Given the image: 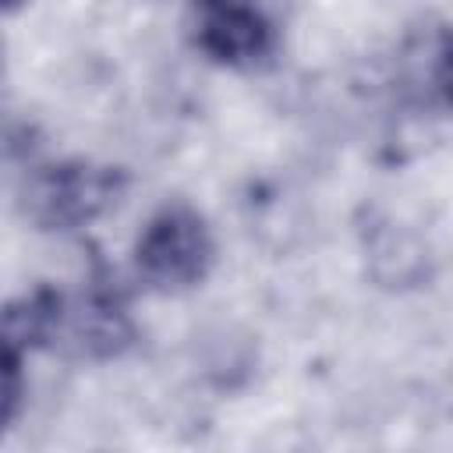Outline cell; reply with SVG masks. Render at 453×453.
<instances>
[{
    "label": "cell",
    "mask_w": 453,
    "mask_h": 453,
    "mask_svg": "<svg viewBox=\"0 0 453 453\" xmlns=\"http://www.w3.org/2000/svg\"><path fill=\"white\" fill-rule=\"evenodd\" d=\"M25 4H28V0H4V11H7V14H18Z\"/></svg>",
    "instance_id": "ba28073f"
},
{
    "label": "cell",
    "mask_w": 453,
    "mask_h": 453,
    "mask_svg": "<svg viewBox=\"0 0 453 453\" xmlns=\"http://www.w3.org/2000/svg\"><path fill=\"white\" fill-rule=\"evenodd\" d=\"M407 85L425 106L453 110V25H439L407 46Z\"/></svg>",
    "instance_id": "8992f818"
},
{
    "label": "cell",
    "mask_w": 453,
    "mask_h": 453,
    "mask_svg": "<svg viewBox=\"0 0 453 453\" xmlns=\"http://www.w3.org/2000/svg\"><path fill=\"white\" fill-rule=\"evenodd\" d=\"M60 340L71 343V350L85 361H117L134 347L138 322L124 287L110 273L92 276L81 297H67V322Z\"/></svg>",
    "instance_id": "277c9868"
},
{
    "label": "cell",
    "mask_w": 453,
    "mask_h": 453,
    "mask_svg": "<svg viewBox=\"0 0 453 453\" xmlns=\"http://www.w3.org/2000/svg\"><path fill=\"white\" fill-rule=\"evenodd\" d=\"M127 191V170L117 163L67 156L35 163L18 191V205L35 230L74 234L103 219L120 205Z\"/></svg>",
    "instance_id": "6da1fadb"
},
{
    "label": "cell",
    "mask_w": 453,
    "mask_h": 453,
    "mask_svg": "<svg viewBox=\"0 0 453 453\" xmlns=\"http://www.w3.org/2000/svg\"><path fill=\"white\" fill-rule=\"evenodd\" d=\"M195 11V46L205 60L251 71L276 53V21L258 0H188Z\"/></svg>",
    "instance_id": "3957f363"
},
{
    "label": "cell",
    "mask_w": 453,
    "mask_h": 453,
    "mask_svg": "<svg viewBox=\"0 0 453 453\" xmlns=\"http://www.w3.org/2000/svg\"><path fill=\"white\" fill-rule=\"evenodd\" d=\"M365 251L372 262V276L386 287H414L428 276L425 244L414 234L396 230L393 223L372 230V237H365Z\"/></svg>",
    "instance_id": "52a82bcc"
},
{
    "label": "cell",
    "mask_w": 453,
    "mask_h": 453,
    "mask_svg": "<svg viewBox=\"0 0 453 453\" xmlns=\"http://www.w3.org/2000/svg\"><path fill=\"white\" fill-rule=\"evenodd\" d=\"M67 322V294L39 283L4 304V354L28 361V354L57 347Z\"/></svg>",
    "instance_id": "5b68a950"
},
{
    "label": "cell",
    "mask_w": 453,
    "mask_h": 453,
    "mask_svg": "<svg viewBox=\"0 0 453 453\" xmlns=\"http://www.w3.org/2000/svg\"><path fill=\"white\" fill-rule=\"evenodd\" d=\"M131 255L145 287L159 294H180L209 280L216 265V234L191 202L170 198L149 212Z\"/></svg>",
    "instance_id": "7a4b0ae2"
}]
</instances>
